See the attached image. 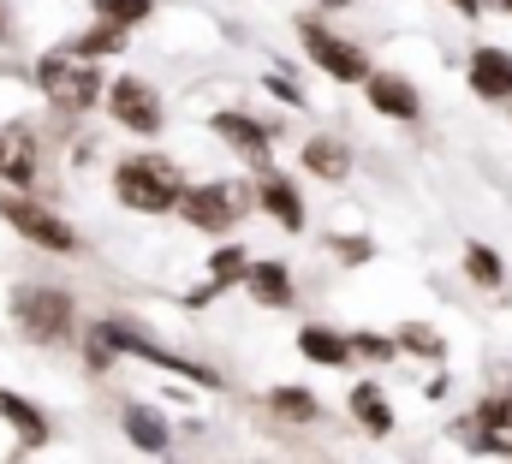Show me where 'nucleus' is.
<instances>
[{
    "instance_id": "nucleus-1",
    "label": "nucleus",
    "mask_w": 512,
    "mask_h": 464,
    "mask_svg": "<svg viewBox=\"0 0 512 464\" xmlns=\"http://www.w3.org/2000/svg\"><path fill=\"white\" fill-rule=\"evenodd\" d=\"M114 191L126 197L131 209H143V215H161V209H173L179 203V167L173 161H161V155H131L126 167L114 173Z\"/></svg>"
},
{
    "instance_id": "nucleus-14",
    "label": "nucleus",
    "mask_w": 512,
    "mask_h": 464,
    "mask_svg": "<svg viewBox=\"0 0 512 464\" xmlns=\"http://www.w3.org/2000/svg\"><path fill=\"white\" fill-rule=\"evenodd\" d=\"M304 167L322 173V179H346V173H352V155H346L340 137H310V143H304Z\"/></svg>"
},
{
    "instance_id": "nucleus-29",
    "label": "nucleus",
    "mask_w": 512,
    "mask_h": 464,
    "mask_svg": "<svg viewBox=\"0 0 512 464\" xmlns=\"http://www.w3.org/2000/svg\"><path fill=\"white\" fill-rule=\"evenodd\" d=\"M453 6H459V12H477V6H483V0H453Z\"/></svg>"
},
{
    "instance_id": "nucleus-18",
    "label": "nucleus",
    "mask_w": 512,
    "mask_h": 464,
    "mask_svg": "<svg viewBox=\"0 0 512 464\" xmlns=\"http://www.w3.org/2000/svg\"><path fill=\"white\" fill-rule=\"evenodd\" d=\"M262 209H268L286 232L304 227V209H298V197H292V185H286V179H268V185H262Z\"/></svg>"
},
{
    "instance_id": "nucleus-13",
    "label": "nucleus",
    "mask_w": 512,
    "mask_h": 464,
    "mask_svg": "<svg viewBox=\"0 0 512 464\" xmlns=\"http://www.w3.org/2000/svg\"><path fill=\"white\" fill-rule=\"evenodd\" d=\"M0 179L6 185H30L36 179V143L12 125V131H0Z\"/></svg>"
},
{
    "instance_id": "nucleus-32",
    "label": "nucleus",
    "mask_w": 512,
    "mask_h": 464,
    "mask_svg": "<svg viewBox=\"0 0 512 464\" xmlns=\"http://www.w3.org/2000/svg\"><path fill=\"white\" fill-rule=\"evenodd\" d=\"M501 6H507V12H512V0H501Z\"/></svg>"
},
{
    "instance_id": "nucleus-21",
    "label": "nucleus",
    "mask_w": 512,
    "mask_h": 464,
    "mask_svg": "<svg viewBox=\"0 0 512 464\" xmlns=\"http://www.w3.org/2000/svg\"><path fill=\"white\" fill-rule=\"evenodd\" d=\"M251 292L262 298V304H286V298H292V280H286L280 262H256L251 268Z\"/></svg>"
},
{
    "instance_id": "nucleus-4",
    "label": "nucleus",
    "mask_w": 512,
    "mask_h": 464,
    "mask_svg": "<svg viewBox=\"0 0 512 464\" xmlns=\"http://www.w3.org/2000/svg\"><path fill=\"white\" fill-rule=\"evenodd\" d=\"M304 54H310L328 78H340V84H364V78H370V60H364L352 42H340L334 30H322V24H304Z\"/></svg>"
},
{
    "instance_id": "nucleus-17",
    "label": "nucleus",
    "mask_w": 512,
    "mask_h": 464,
    "mask_svg": "<svg viewBox=\"0 0 512 464\" xmlns=\"http://www.w3.org/2000/svg\"><path fill=\"white\" fill-rule=\"evenodd\" d=\"M298 351H304L310 363H328V369H340V363L352 357V346H346L340 334H328V328H304V334H298Z\"/></svg>"
},
{
    "instance_id": "nucleus-30",
    "label": "nucleus",
    "mask_w": 512,
    "mask_h": 464,
    "mask_svg": "<svg viewBox=\"0 0 512 464\" xmlns=\"http://www.w3.org/2000/svg\"><path fill=\"white\" fill-rule=\"evenodd\" d=\"M0 36H6V12H0Z\"/></svg>"
},
{
    "instance_id": "nucleus-24",
    "label": "nucleus",
    "mask_w": 512,
    "mask_h": 464,
    "mask_svg": "<svg viewBox=\"0 0 512 464\" xmlns=\"http://www.w3.org/2000/svg\"><path fill=\"white\" fill-rule=\"evenodd\" d=\"M209 268H215V274H209V292H221V286H233V280L245 274V250H221Z\"/></svg>"
},
{
    "instance_id": "nucleus-16",
    "label": "nucleus",
    "mask_w": 512,
    "mask_h": 464,
    "mask_svg": "<svg viewBox=\"0 0 512 464\" xmlns=\"http://www.w3.org/2000/svg\"><path fill=\"white\" fill-rule=\"evenodd\" d=\"M352 417H358L370 435H387V429H393V411H387L382 387H370V381H364V387H352Z\"/></svg>"
},
{
    "instance_id": "nucleus-7",
    "label": "nucleus",
    "mask_w": 512,
    "mask_h": 464,
    "mask_svg": "<svg viewBox=\"0 0 512 464\" xmlns=\"http://www.w3.org/2000/svg\"><path fill=\"white\" fill-rule=\"evenodd\" d=\"M0 215L24 232L30 244H42V250H72V227H66V221H54L48 209L24 203V197H6V203H0Z\"/></svg>"
},
{
    "instance_id": "nucleus-19",
    "label": "nucleus",
    "mask_w": 512,
    "mask_h": 464,
    "mask_svg": "<svg viewBox=\"0 0 512 464\" xmlns=\"http://www.w3.org/2000/svg\"><path fill=\"white\" fill-rule=\"evenodd\" d=\"M126 435L143 447V453H161V447H167V423H161L155 411H143V405H131L126 411Z\"/></svg>"
},
{
    "instance_id": "nucleus-3",
    "label": "nucleus",
    "mask_w": 512,
    "mask_h": 464,
    "mask_svg": "<svg viewBox=\"0 0 512 464\" xmlns=\"http://www.w3.org/2000/svg\"><path fill=\"white\" fill-rule=\"evenodd\" d=\"M12 316H18V328H24L30 340H42V346H54V340L72 334V298L54 292V286H24V292L12 298Z\"/></svg>"
},
{
    "instance_id": "nucleus-20",
    "label": "nucleus",
    "mask_w": 512,
    "mask_h": 464,
    "mask_svg": "<svg viewBox=\"0 0 512 464\" xmlns=\"http://www.w3.org/2000/svg\"><path fill=\"white\" fill-rule=\"evenodd\" d=\"M268 411L286 417V423H310V417H316V393H304V387H274V393H268Z\"/></svg>"
},
{
    "instance_id": "nucleus-25",
    "label": "nucleus",
    "mask_w": 512,
    "mask_h": 464,
    "mask_svg": "<svg viewBox=\"0 0 512 464\" xmlns=\"http://www.w3.org/2000/svg\"><path fill=\"white\" fill-rule=\"evenodd\" d=\"M96 12L108 24H137V18H149V0H96Z\"/></svg>"
},
{
    "instance_id": "nucleus-2",
    "label": "nucleus",
    "mask_w": 512,
    "mask_h": 464,
    "mask_svg": "<svg viewBox=\"0 0 512 464\" xmlns=\"http://www.w3.org/2000/svg\"><path fill=\"white\" fill-rule=\"evenodd\" d=\"M36 84H42V96H48L60 114H84V108L102 96L96 66H84L78 54H48V60L36 66Z\"/></svg>"
},
{
    "instance_id": "nucleus-23",
    "label": "nucleus",
    "mask_w": 512,
    "mask_h": 464,
    "mask_svg": "<svg viewBox=\"0 0 512 464\" xmlns=\"http://www.w3.org/2000/svg\"><path fill=\"white\" fill-rule=\"evenodd\" d=\"M465 268H471V280H477V286H501V274H507V268H501V256H495L489 244H471V250H465Z\"/></svg>"
},
{
    "instance_id": "nucleus-31",
    "label": "nucleus",
    "mask_w": 512,
    "mask_h": 464,
    "mask_svg": "<svg viewBox=\"0 0 512 464\" xmlns=\"http://www.w3.org/2000/svg\"><path fill=\"white\" fill-rule=\"evenodd\" d=\"M328 6H346V0H328Z\"/></svg>"
},
{
    "instance_id": "nucleus-8",
    "label": "nucleus",
    "mask_w": 512,
    "mask_h": 464,
    "mask_svg": "<svg viewBox=\"0 0 512 464\" xmlns=\"http://www.w3.org/2000/svg\"><path fill=\"white\" fill-rule=\"evenodd\" d=\"M108 334V346L114 351H137V357H149V363H161V369H173V375H185V381H197V387H221V375L215 369H203V363H185V357H173V351H161V346H149L143 334H131V328H102Z\"/></svg>"
},
{
    "instance_id": "nucleus-15",
    "label": "nucleus",
    "mask_w": 512,
    "mask_h": 464,
    "mask_svg": "<svg viewBox=\"0 0 512 464\" xmlns=\"http://www.w3.org/2000/svg\"><path fill=\"white\" fill-rule=\"evenodd\" d=\"M0 417H6V423L24 435V447H42V441H48V423H42V411H36L30 399L6 393V387H0Z\"/></svg>"
},
{
    "instance_id": "nucleus-26",
    "label": "nucleus",
    "mask_w": 512,
    "mask_h": 464,
    "mask_svg": "<svg viewBox=\"0 0 512 464\" xmlns=\"http://www.w3.org/2000/svg\"><path fill=\"white\" fill-rule=\"evenodd\" d=\"M399 346H411V351H423V357H441V340H435V334H429V328H423V322H411V328H399Z\"/></svg>"
},
{
    "instance_id": "nucleus-28",
    "label": "nucleus",
    "mask_w": 512,
    "mask_h": 464,
    "mask_svg": "<svg viewBox=\"0 0 512 464\" xmlns=\"http://www.w3.org/2000/svg\"><path fill=\"white\" fill-rule=\"evenodd\" d=\"M108 357H114V346H108V334H96V340H90V363H96V369H108Z\"/></svg>"
},
{
    "instance_id": "nucleus-11",
    "label": "nucleus",
    "mask_w": 512,
    "mask_h": 464,
    "mask_svg": "<svg viewBox=\"0 0 512 464\" xmlns=\"http://www.w3.org/2000/svg\"><path fill=\"white\" fill-rule=\"evenodd\" d=\"M209 125H215V131H221V137H227L245 161H256V167L268 173V131H262V125H251L245 114H215Z\"/></svg>"
},
{
    "instance_id": "nucleus-12",
    "label": "nucleus",
    "mask_w": 512,
    "mask_h": 464,
    "mask_svg": "<svg viewBox=\"0 0 512 464\" xmlns=\"http://www.w3.org/2000/svg\"><path fill=\"white\" fill-rule=\"evenodd\" d=\"M477 447L489 453H512V399H483L477 405Z\"/></svg>"
},
{
    "instance_id": "nucleus-10",
    "label": "nucleus",
    "mask_w": 512,
    "mask_h": 464,
    "mask_svg": "<svg viewBox=\"0 0 512 464\" xmlns=\"http://www.w3.org/2000/svg\"><path fill=\"white\" fill-rule=\"evenodd\" d=\"M364 84H370V102H376L382 114H393V119H417L423 114V102H417V90H411L405 78H393V72H370Z\"/></svg>"
},
{
    "instance_id": "nucleus-22",
    "label": "nucleus",
    "mask_w": 512,
    "mask_h": 464,
    "mask_svg": "<svg viewBox=\"0 0 512 464\" xmlns=\"http://www.w3.org/2000/svg\"><path fill=\"white\" fill-rule=\"evenodd\" d=\"M120 48H126V24H108V18H102V30H90L72 54H78V60H96V54H120Z\"/></svg>"
},
{
    "instance_id": "nucleus-5",
    "label": "nucleus",
    "mask_w": 512,
    "mask_h": 464,
    "mask_svg": "<svg viewBox=\"0 0 512 464\" xmlns=\"http://www.w3.org/2000/svg\"><path fill=\"white\" fill-rule=\"evenodd\" d=\"M191 227L203 232H227L239 221V191H227V185H203V191H179V203H173Z\"/></svg>"
},
{
    "instance_id": "nucleus-27",
    "label": "nucleus",
    "mask_w": 512,
    "mask_h": 464,
    "mask_svg": "<svg viewBox=\"0 0 512 464\" xmlns=\"http://www.w3.org/2000/svg\"><path fill=\"white\" fill-rule=\"evenodd\" d=\"M346 346H352V351H364V357H387V351H393L387 340H370V334H358V340H346Z\"/></svg>"
},
{
    "instance_id": "nucleus-6",
    "label": "nucleus",
    "mask_w": 512,
    "mask_h": 464,
    "mask_svg": "<svg viewBox=\"0 0 512 464\" xmlns=\"http://www.w3.org/2000/svg\"><path fill=\"white\" fill-rule=\"evenodd\" d=\"M108 108L126 131H161V96L143 84V78H114L108 90Z\"/></svg>"
},
{
    "instance_id": "nucleus-9",
    "label": "nucleus",
    "mask_w": 512,
    "mask_h": 464,
    "mask_svg": "<svg viewBox=\"0 0 512 464\" xmlns=\"http://www.w3.org/2000/svg\"><path fill=\"white\" fill-rule=\"evenodd\" d=\"M471 90L489 96V102L512 96V54H501V48H477V60H471Z\"/></svg>"
}]
</instances>
